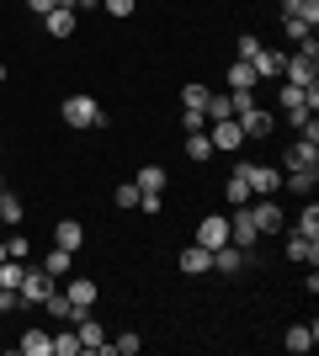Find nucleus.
Listing matches in <instances>:
<instances>
[{"label": "nucleus", "mask_w": 319, "mask_h": 356, "mask_svg": "<svg viewBox=\"0 0 319 356\" xmlns=\"http://www.w3.org/2000/svg\"><path fill=\"white\" fill-rule=\"evenodd\" d=\"M314 341H319V325H293L288 335H282V346H288L293 356H304V351H314Z\"/></svg>", "instance_id": "4468645a"}, {"label": "nucleus", "mask_w": 319, "mask_h": 356, "mask_svg": "<svg viewBox=\"0 0 319 356\" xmlns=\"http://www.w3.org/2000/svg\"><path fill=\"white\" fill-rule=\"evenodd\" d=\"M224 202H229V208H245V202H250V186H245V176H240V170H234V176L224 181Z\"/></svg>", "instance_id": "a878e982"}, {"label": "nucleus", "mask_w": 319, "mask_h": 356, "mask_svg": "<svg viewBox=\"0 0 319 356\" xmlns=\"http://www.w3.org/2000/svg\"><path fill=\"white\" fill-rule=\"evenodd\" d=\"M208 138H213V154H234V149L245 144V134H240V122H234V118L208 122Z\"/></svg>", "instance_id": "39448f33"}, {"label": "nucleus", "mask_w": 319, "mask_h": 356, "mask_svg": "<svg viewBox=\"0 0 319 356\" xmlns=\"http://www.w3.org/2000/svg\"><path fill=\"white\" fill-rule=\"evenodd\" d=\"M0 261H6V245H0Z\"/></svg>", "instance_id": "37998d69"}, {"label": "nucleus", "mask_w": 319, "mask_h": 356, "mask_svg": "<svg viewBox=\"0 0 319 356\" xmlns=\"http://www.w3.org/2000/svg\"><path fill=\"white\" fill-rule=\"evenodd\" d=\"M117 208H138V186H117Z\"/></svg>", "instance_id": "ea45409f"}, {"label": "nucleus", "mask_w": 319, "mask_h": 356, "mask_svg": "<svg viewBox=\"0 0 319 356\" xmlns=\"http://www.w3.org/2000/svg\"><path fill=\"white\" fill-rule=\"evenodd\" d=\"M288 170H319V144H304V138H298V144L288 149Z\"/></svg>", "instance_id": "f3484780"}, {"label": "nucleus", "mask_w": 319, "mask_h": 356, "mask_svg": "<svg viewBox=\"0 0 319 356\" xmlns=\"http://www.w3.org/2000/svg\"><path fill=\"white\" fill-rule=\"evenodd\" d=\"M69 266H75V250H59V245H54V250L43 255V271H48V277H69Z\"/></svg>", "instance_id": "b1692460"}, {"label": "nucleus", "mask_w": 319, "mask_h": 356, "mask_svg": "<svg viewBox=\"0 0 319 356\" xmlns=\"http://www.w3.org/2000/svg\"><path fill=\"white\" fill-rule=\"evenodd\" d=\"M64 6H69V0H64Z\"/></svg>", "instance_id": "a18cd8bd"}, {"label": "nucleus", "mask_w": 319, "mask_h": 356, "mask_svg": "<svg viewBox=\"0 0 319 356\" xmlns=\"http://www.w3.org/2000/svg\"><path fill=\"white\" fill-rule=\"evenodd\" d=\"M0 86H6V64H0Z\"/></svg>", "instance_id": "79ce46f5"}, {"label": "nucleus", "mask_w": 319, "mask_h": 356, "mask_svg": "<svg viewBox=\"0 0 319 356\" xmlns=\"http://www.w3.org/2000/svg\"><path fill=\"white\" fill-rule=\"evenodd\" d=\"M22 277H27V266H22V261H11V255H6V261H0V287H22Z\"/></svg>", "instance_id": "c85d7f7f"}, {"label": "nucleus", "mask_w": 319, "mask_h": 356, "mask_svg": "<svg viewBox=\"0 0 319 356\" xmlns=\"http://www.w3.org/2000/svg\"><path fill=\"white\" fill-rule=\"evenodd\" d=\"M202 102H208V86H181V106L202 112Z\"/></svg>", "instance_id": "473e14b6"}, {"label": "nucleus", "mask_w": 319, "mask_h": 356, "mask_svg": "<svg viewBox=\"0 0 319 356\" xmlns=\"http://www.w3.org/2000/svg\"><path fill=\"white\" fill-rule=\"evenodd\" d=\"M16 346H22L27 356H54V335H48V330H27Z\"/></svg>", "instance_id": "412c9836"}, {"label": "nucleus", "mask_w": 319, "mask_h": 356, "mask_svg": "<svg viewBox=\"0 0 319 356\" xmlns=\"http://www.w3.org/2000/svg\"><path fill=\"white\" fill-rule=\"evenodd\" d=\"M22 218H27V213H22V197L0 192V229H6V223H11V229H16V223H22Z\"/></svg>", "instance_id": "bb28decb"}, {"label": "nucleus", "mask_w": 319, "mask_h": 356, "mask_svg": "<svg viewBox=\"0 0 319 356\" xmlns=\"http://www.w3.org/2000/svg\"><path fill=\"white\" fill-rule=\"evenodd\" d=\"M54 245H59V250H80V245H85L80 218H59V223H54Z\"/></svg>", "instance_id": "f8f14e48"}, {"label": "nucleus", "mask_w": 319, "mask_h": 356, "mask_svg": "<svg viewBox=\"0 0 319 356\" xmlns=\"http://www.w3.org/2000/svg\"><path fill=\"white\" fill-rule=\"evenodd\" d=\"M282 181H288V186H293L298 197H309V192H314V181H319V170H288Z\"/></svg>", "instance_id": "c756f323"}, {"label": "nucleus", "mask_w": 319, "mask_h": 356, "mask_svg": "<svg viewBox=\"0 0 319 356\" xmlns=\"http://www.w3.org/2000/svg\"><path fill=\"white\" fill-rule=\"evenodd\" d=\"M64 122L69 128H101V106H96V96H64Z\"/></svg>", "instance_id": "f257e3e1"}, {"label": "nucleus", "mask_w": 319, "mask_h": 356, "mask_svg": "<svg viewBox=\"0 0 319 356\" xmlns=\"http://www.w3.org/2000/svg\"><path fill=\"white\" fill-rule=\"evenodd\" d=\"M240 134H245V144H250V138H272V128H277V118L272 112H266V106H250V112H240Z\"/></svg>", "instance_id": "0eeeda50"}, {"label": "nucleus", "mask_w": 319, "mask_h": 356, "mask_svg": "<svg viewBox=\"0 0 319 356\" xmlns=\"http://www.w3.org/2000/svg\"><path fill=\"white\" fill-rule=\"evenodd\" d=\"M64 298H69L80 314H91V309H96V282H91V277H75V282L64 287Z\"/></svg>", "instance_id": "ddd939ff"}, {"label": "nucleus", "mask_w": 319, "mask_h": 356, "mask_svg": "<svg viewBox=\"0 0 319 356\" xmlns=\"http://www.w3.org/2000/svg\"><path fill=\"white\" fill-rule=\"evenodd\" d=\"M229 245H240L245 255H250V250L261 245V229L250 223V213H245V208H234V213H229Z\"/></svg>", "instance_id": "20e7f679"}, {"label": "nucleus", "mask_w": 319, "mask_h": 356, "mask_svg": "<svg viewBox=\"0 0 319 356\" xmlns=\"http://www.w3.org/2000/svg\"><path fill=\"white\" fill-rule=\"evenodd\" d=\"M282 32H288V38H293L298 48H304V43H314V27H309L304 16H293V11H282Z\"/></svg>", "instance_id": "5701e85b"}, {"label": "nucleus", "mask_w": 319, "mask_h": 356, "mask_svg": "<svg viewBox=\"0 0 319 356\" xmlns=\"http://www.w3.org/2000/svg\"><path fill=\"white\" fill-rule=\"evenodd\" d=\"M245 213H250V223H256L261 234H282V229H288V218H282V208H277L272 197H250Z\"/></svg>", "instance_id": "f03ea898"}, {"label": "nucleus", "mask_w": 319, "mask_h": 356, "mask_svg": "<svg viewBox=\"0 0 319 356\" xmlns=\"http://www.w3.org/2000/svg\"><path fill=\"white\" fill-rule=\"evenodd\" d=\"M75 335H80V351H91V356L106 351V330L96 325L91 314H80V319H75Z\"/></svg>", "instance_id": "1a4fd4ad"}, {"label": "nucleus", "mask_w": 319, "mask_h": 356, "mask_svg": "<svg viewBox=\"0 0 319 356\" xmlns=\"http://www.w3.org/2000/svg\"><path fill=\"white\" fill-rule=\"evenodd\" d=\"M32 245H27V234H11V245H6V255H11V261H22V255H27Z\"/></svg>", "instance_id": "e433bc0d"}, {"label": "nucleus", "mask_w": 319, "mask_h": 356, "mask_svg": "<svg viewBox=\"0 0 319 356\" xmlns=\"http://www.w3.org/2000/svg\"><path fill=\"white\" fill-rule=\"evenodd\" d=\"M43 309H48V319H54V325H75V319H80V309H75L64 293H48V298H43Z\"/></svg>", "instance_id": "dca6fc26"}, {"label": "nucleus", "mask_w": 319, "mask_h": 356, "mask_svg": "<svg viewBox=\"0 0 319 356\" xmlns=\"http://www.w3.org/2000/svg\"><path fill=\"white\" fill-rule=\"evenodd\" d=\"M240 176L250 197H277V186H282V170H272V165H240Z\"/></svg>", "instance_id": "7ed1b4c3"}, {"label": "nucleus", "mask_w": 319, "mask_h": 356, "mask_svg": "<svg viewBox=\"0 0 319 356\" xmlns=\"http://www.w3.org/2000/svg\"><path fill=\"white\" fill-rule=\"evenodd\" d=\"M43 27H48V38H75V27H80V16L69 11V6H54V11L43 16Z\"/></svg>", "instance_id": "9b49d317"}, {"label": "nucleus", "mask_w": 319, "mask_h": 356, "mask_svg": "<svg viewBox=\"0 0 319 356\" xmlns=\"http://www.w3.org/2000/svg\"><path fill=\"white\" fill-rule=\"evenodd\" d=\"M27 6H32V11H38V16H48V11H54V6H64V0H27Z\"/></svg>", "instance_id": "a19ab883"}, {"label": "nucleus", "mask_w": 319, "mask_h": 356, "mask_svg": "<svg viewBox=\"0 0 319 356\" xmlns=\"http://www.w3.org/2000/svg\"><path fill=\"white\" fill-rule=\"evenodd\" d=\"M16 293H22V303H43V298L54 293V277H48L43 266H32L27 277H22V287H16Z\"/></svg>", "instance_id": "6e6552de"}, {"label": "nucleus", "mask_w": 319, "mask_h": 356, "mask_svg": "<svg viewBox=\"0 0 319 356\" xmlns=\"http://www.w3.org/2000/svg\"><path fill=\"white\" fill-rule=\"evenodd\" d=\"M288 261H304V266H314V261H319V239L293 234V239H288Z\"/></svg>", "instance_id": "6ab92c4d"}, {"label": "nucleus", "mask_w": 319, "mask_h": 356, "mask_svg": "<svg viewBox=\"0 0 319 356\" xmlns=\"http://www.w3.org/2000/svg\"><path fill=\"white\" fill-rule=\"evenodd\" d=\"M282 59H288V54H277V48H256L245 64L256 70V80H277V74H282Z\"/></svg>", "instance_id": "9d476101"}, {"label": "nucleus", "mask_w": 319, "mask_h": 356, "mask_svg": "<svg viewBox=\"0 0 319 356\" xmlns=\"http://www.w3.org/2000/svg\"><path fill=\"white\" fill-rule=\"evenodd\" d=\"M0 192H6V176H0Z\"/></svg>", "instance_id": "c03bdc74"}, {"label": "nucleus", "mask_w": 319, "mask_h": 356, "mask_svg": "<svg viewBox=\"0 0 319 356\" xmlns=\"http://www.w3.org/2000/svg\"><path fill=\"white\" fill-rule=\"evenodd\" d=\"M101 6H106L112 16H133V6H138V0H101Z\"/></svg>", "instance_id": "58836bf2"}, {"label": "nucleus", "mask_w": 319, "mask_h": 356, "mask_svg": "<svg viewBox=\"0 0 319 356\" xmlns=\"http://www.w3.org/2000/svg\"><path fill=\"white\" fill-rule=\"evenodd\" d=\"M229 86H234V90H256L261 80H256V70H250L245 59H234V64H229Z\"/></svg>", "instance_id": "393cba45"}, {"label": "nucleus", "mask_w": 319, "mask_h": 356, "mask_svg": "<svg viewBox=\"0 0 319 356\" xmlns=\"http://www.w3.org/2000/svg\"><path fill=\"white\" fill-rule=\"evenodd\" d=\"M138 330H128V335H117V341H106V351H117V356H138Z\"/></svg>", "instance_id": "2f4dec72"}, {"label": "nucleus", "mask_w": 319, "mask_h": 356, "mask_svg": "<svg viewBox=\"0 0 319 356\" xmlns=\"http://www.w3.org/2000/svg\"><path fill=\"white\" fill-rule=\"evenodd\" d=\"M186 160H192V165H208V160H213V138H208V128H202V134H186Z\"/></svg>", "instance_id": "aec40b11"}, {"label": "nucleus", "mask_w": 319, "mask_h": 356, "mask_svg": "<svg viewBox=\"0 0 319 356\" xmlns=\"http://www.w3.org/2000/svg\"><path fill=\"white\" fill-rule=\"evenodd\" d=\"M54 356H80V335L75 330H54Z\"/></svg>", "instance_id": "7c9ffc66"}, {"label": "nucleus", "mask_w": 319, "mask_h": 356, "mask_svg": "<svg viewBox=\"0 0 319 356\" xmlns=\"http://www.w3.org/2000/svg\"><path fill=\"white\" fill-rule=\"evenodd\" d=\"M138 213H165V192H138Z\"/></svg>", "instance_id": "72a5a7b5"}, {"label": "nucleus", "mask_w": 319, "mask_h": 356, "mask_svg": "<svg viewBox=\"0 0 319 356\" xmlns=\"http://www.w3.org/2000/svg\"><path fill=\"white\" fill-rule=\"evenodd\" d=\"M256 48H261V38H256V32H245L240 43H234V59H250V54H256Z\"/></svg>", "instance_id": "c9c22d12"}, {"label": "nucleus", "mask_w": 319, "mask_h": 356, "mask_svg": "<svg viewBox=\"0 0 319 356\" xmlns=\"http://www.w3.org/2000/svg\"><path fill=\"white\" fill-rule=\"evenodd\" d=\"M197 245H202V250L229 245V213H208V218H197Z\"/></svg>", "instance_id": "423d86ee"}, {"label": "nucleus", "mask_w": 319, "mask_h": 356, "mask_svg": "<svg viewBox=\"0 0 319 356\" xmlns=\"http://www.w3.org/2000/svg\"><path fill=\"white\" fill-rule=\"evenodd\" d=\"M133 186H138V192H165V170H160V165H144Z\"/></svg>", "instance_id": "cd10ccee"}, {"label": "nucleus", "mask_w": 319, "mask_h": 356, "mask_svg": "<svg viewBox=\"0 0 319 356\" xmlns=\"http://www.w3.org/2000/svg\"><path fill=\"white\" fill-rule=\"evenodd\" d=\"M202 128H208V118H202V112H192V106H186V112H181V134H202Z\"/></svg>", "instance_id": "f704fd0d"}, {"label": "nucleus", "mask_w": 319, "mask_h": 356, "mask_svg": "<svg viewBox=\"0 0 319 356\" xmlns=\"http://www.w3.org/2000/svg\"><path fill=\"white\" fill-rule=\"evenodd\" d=\"M293 234L319 239V208H314V202H304V208H298V218H293Z\"/></svg>", "instance_id": "4be33fe9"}, {"label": "nucleus", "mask_w": 319, "mask_h": 356, "mask_svg": "<svg viewBox=\"0 0 319 356\" xmlns=\"http://www.w3.org/2000/svg\"><path fill=\"white\" fill-rule=\"evenodd\" d=\"M11 309H22V293H11V287H0V314H11Z\"/></svg>", "instance_id": "4c0bfd02"}, {"label": "nucleus", "mask_w": 319, "mask_h": 356, "mask_svg": "<svg viewBox=\"0 0 319 356\" xmlns=\"http://www.w3.org/2000/svg\"><path fill=\"white\" fill-rule=\"evenodd\" d=\"M181 271H186V277H202V271H213V250H202L197 239H192V245L181 250Z\"/></svg>", "instance_id": "2eb2a0df"}, {"label": "nucleus", "mask_w": 319, "mask_h": 356, "mask_svg": "<svg viewBox=\"0 0 319 356\" xmlns=\"http://www.w3.org/2000/svg\"><path fill=\"white\" fill-rule=\"evenodd\" d=\"M240 266H245V250H240V245H218V250H213V271H224V277H234Z\"/></svg>", "instance_id": "a211bd4d"}]
</instances>
